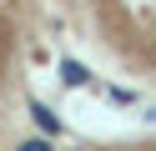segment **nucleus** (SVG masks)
<instances>
[{
	"label": "nucleus",
	"mask_w": 156,
	"mask_h": 151,
	"mask_svg": "<svg viewBox=\"0 0 156 151\" xmlns=\"http://www.w3.org/2000/svg\"><path fill=\"white\" fill-rule=\"evenodd\" d=\"M15 56H20V0H0V96L10 86Z\"/></svg>",
	"instance_id": "nucleus-2"
},
{
	"label": "nucleus",
	"mask_w": 156,
	"mask_h": 151,
	"mask_svg": "<svg viewBox=\"0 0 156 151\" xmlns=\"http://www.w3.org/2000/svg\"><path fill=\"white\" fill-rule=\"evenodd\" d=\"M61 15L96 66L156 86V0H61Z\"/></svg>",
	"instance_id": "nucleus-1"
}]
</instances>
